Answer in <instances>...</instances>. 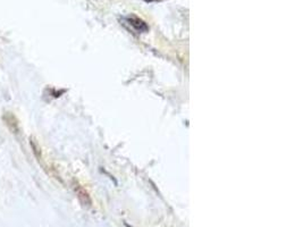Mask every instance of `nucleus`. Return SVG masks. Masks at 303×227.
Here are the masks:
<instances>
[{"mask_svg":"<svg viewBox=\"0 0 303 227\" xmlns=\"http://www.w3.org/2000/svg\"><path fill=\"white\" fill-rule=\"evenodd\" d=\"M122 24L130 30V31H134L136 33H143L147 32L149 28L144 21L139 19L135 15H130L122 19Z\"/></svg>","mask_w":303,"mask_h":227,"instance_id":"nucleus-1","label":"nucleus"},{"mask_svg":"<svg viewBox=\"0 0 303 227\" xmlns=\"http://www.w3.org/2000/svg\"><path fill=\"white\" fill-rule=\"evenodd\" d=\"M3 121L6 124V126L10 128V131L13 134L17 135L20 133V125H19V121H17L16 116L13 113H5L3 116Z\"/></svg>","mask_w":303,"mask_h":227,"instance_id":"nucleus-2","label":"nucleus"},{"mask_svg":"<svg viewBox=\"0 0 303 227\" xmlns=\"http://www.w3.org/2000/svg\"><path fill=\"white\" fill-rule=\"evenodd\" d=\"M147 3H156V2H161V0H144Z\"/></svg>","mask_w":303,"mask_h":227,"instance_id":"nucleus-3","label":"nucleus"}]
</instances>
